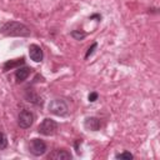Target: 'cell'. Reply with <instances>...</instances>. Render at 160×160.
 Returning a JSON list of instances; mask_svg holds the SVG:
<instances>
[{
    "label": "cell",
    "mask_w": 160,
    "mask_h": 160,
    "mask_svg": "<svg viewBox=\"0 0 160 160\" xmlns=\"http://www.w3.org/2000/svg\"><path fill=\"white\" fill-rule=\"evenodd\" d=\"M46 150H48V146L44 140L38 139V138L31 139V141L29 144V151L34 156H42L46 152Z\"/></svg>",
    "instance_id": "5b68a950"
},
{
    "label": "cell",
    "mask_w": 160,
    "mask_h": 160,
    "mask_svg": "<svg viewBox=\"0 0 160 160\" xmlns=\"http://www.w3.org/2000/svg\"><path fill=\"white\" fill-rule=\"evenodd\" d=\"M34 120H35V116L32 111L28 109H22L18 115V125L21 129H29L34 124Z\"/></svg>",
    "instance_id": "277c9868"
},
{
    "label": "cell",
    "mask_w": 160,
    "mask_h": 160,
    "mask_svg": "<svg viewBox=\"0 0 160 160\" xmlns=\"http://www.w3.org/2000/svg\"><path fill=\"white\" fill-rule=\"evenodd\" d=\"M71 158H72L71 152L65 149H56L48 156V159H52V160H70Z\"/></svg>",
    "instance_id": "30bf717a"
},
{
    "label": "cell",
    "mask_w": 160,
    "mask_h": 160,
    "mask_svg": "<svg viewBox=\"0 0 160 160\" xmlns=\"http://www.w3.org/2000/svg\"><path fill=\"white\" fill-rule=\"evenodd\" d=\"M58 128H59V124L54 119L45 118L38 126V132L44 136H51L58 131Z\"/></svg>",
    "instance_id": "3957f363"
},
{
    "label": "cell",
    "mask_w": 160,
    "mask_h": 160,
    "mask_svg": "<svg viewBox=\"0 0 160 160\" xmlns=\"http://www.w3.org/2000/svg\"><path fill=\"white\" fill-rule=\"evenodd\" d=\"M31 68H29V66H19V68H16V70H15V79H16V82L19 84V82H22V81H25L28 78H29V75L31 74Z\"/></svg>",
    "instance_id": "9c48e42d"
},
{
    "label": "cell",
    "mask_w": 160,
    "mask_h": 160,
    "mask_svg": "<svg viewBox=\"0 0 160 160\" xmlns=\"http://www.w3.org/2000/svg\"><path fill=\"white\" fill-rule=\"evenodd\" d=\"M84 128L89 131H98L101 128V120L96 116H88L84 120Z\"/></svg>",
    "instance_id": "52a82bcc"
},
{
    "label": "cell",
    "mask_w": 160,
    "mask_h": 160,
    "mask_svg": "<svg viewBox=\"0 0 160 160\" xmlns=\"http://www.w3.org/2000/svg\"><path fill=\"white\" fill-rule=\"evenodd\" d=\"M6 148H8V138L2 131H0V150H4Z\"/></svg>",
    "instance_id": "5bb4252c"
},
{
    "label": "cell",
    "mask_w": 160,
    "mask_h": 160,
    "mask_svg": "<svg viewBox=\"0 0 160 160\" xmlns=\"http://www.w3.org/2000/svg\"><path fill=\"white\" fill-rule=\"evenodd\" d=\"M70 35H71L75 40H84L85 36H86V32L82 31L81 29H76V30H72V31L70 32Z\"/></svg>",
    "instance_id": "7c38bea8"
},
{
    "label": "cell",
    "mask_w": 160,
    "mask_h": 160,
    "mask_svg": "<svg viewBox=\"0 0 160 160\" xmlns=\"http://www.w3.org/2000/svg\"><path fill=\"white\" fill-rule=\"evenodd\" d=\"M98 98H99V94H98L96 91H92V92H90V94H89V96H88V99H89V101H90V102H94V101H96V100H98Z\"/></svg>",
    "instance_id": "2e32d148"
},
{
    "label": "cell",
    "mask_w": 160,
    "mask_h": 160,
    "mask_svg": "<svg viewBox=\"0 0 160 160\" xmlns=\"http://www.w3.org/2000/svg\"><path fill=\"white\" fill-rule=\"evenodd\" d=\"M48 111L55 116H66L69 114V105L66 102V100L61 99V98H56L50 100L49 105H48Z\"/></svg>",
    "instance_id": "7a4b0ae2"
},
{
    "label": "cell",
    "mask_w": 160,
    "mask_h": 160,
    "mask_svg": "<svg viewBox=\"0 0 160 160\" xmlns=\"http://www.w3.org/2000/svg\"><path fill=\"white\" fill-rule=\"evenodd\" d=\"M81 142V139H78L76 141H75V144H74V146H75V150H76V152L78 154H80V150H79V144Z\"/></svg>",
    "instance_id": "e0dca14e"
},
{
    "label": "cell",
    "mask_w": 160,
    "mask_h": 160,
    "mask_svg": "<svg viewBox=\"0 0 160 160\" xmlns=\"http://www.w3.org/2000/svg\"><path fill=\"white\" fill-rule=\"evenodd\" d=\"M115 159H126V160H130V159H134V155L130 151H122V152L116 154L115 155Z\"/></svg>",
    "instance_id": "4fadbf2b"
},
{
    "label": "cell",
    "mask_w": 160,
    "mask_h": 160,
    "mask_svg": "<svg viewBox=\"0 0 160 160\" xmlns=\"http://www.w3.org/2000/svg\"><path fill=\"white\" fill-rule=\"evenodd\" d=\"M29 56L32 61L35 62H40L42 61V58H44V52H42V49L36 45V44H31L29 46Z\"/></svg>",
    "instance_id": "ba28073f"
},
{
    "label": "cell",
    "mask_w": 160,
    "mask_h": 160,
    "mask_svg": "<svg viewBox=\"0 0 160 160\" xmlns=\"http://www.w3.org/2000/svg\"><path fill=\"white\" fill-rule=\"evenodd\" d=\"M96 48H98V42L94 41V42L89 46V49H88V51H86V54H85V59H89V56H91V55L94 54V51H95Z\"/></svg>",
    "instance_id": "9a60e30c"
},
{
    "label": "cell",
    "mask_w": 160,
    "mask_h": 160,
    "mask_svg": "<svg viewBox=\"0 0 160 160\" xmlns=\"http://www.w3.org/2000/svg\"><path fill=\"white\" fill-rule=\"evenodd\" d=\"M0 34L11 38H28L31 35V30L22 22L19 21H6L0 28Z\"/></svg>",
    "instance_id": "6da1fadb"
},
{
    "label": "cell",
    "mask_w": 160,
    "mask_h": 160,
    "mask_svg": "<svg viewBox=\"0 0 160 160\" xmlns=\"http://www.w3.org/2000/svg\"><path fill=\"white\" fill-rule=\"evenodd\" d=\"M25 64V59L24 58H19V59H12V60H8L4 62L2 65V70L4 71H9V70H12V69H16L21 65Z\"/></svg>",
    "instance_id": "8fae6325"
},
{
    "label": "cell",
    "mask_w": 160,
    "mask_h": 160,
    "mask_svg": "<svg viewBox=\"0 0 160 160\" xmlns=\"http://www.w3.org/2000/svg\"><path fill=\"white\" fill-rule=\"evenodd\" d=\"M25 100L26 101H29V102H31V104H34V105H36V106H42V102H44V100H42V98L34 90V89H31V88H28L26 90H25Z\"/></svg>",
    "instance_id": "8992f818"
}]
</instances>
